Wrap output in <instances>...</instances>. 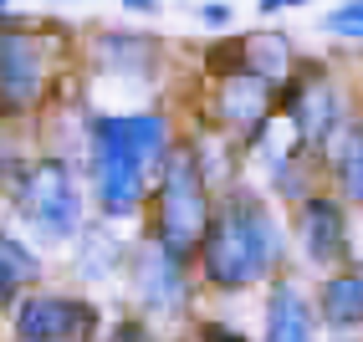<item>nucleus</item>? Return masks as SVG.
Segmentation results:
<instances>
[{"label": "nucleus", "instance_id": "nucleus-9", "mask_svg": "<svg viewBox=\"0 0 363 342\" xmlns=\"http://www.w3.org/2000/svg\"><path fill=\"white\" fill-rule=\"evenodd\" d=\"M302 246L312 261H337L348 246V220L333 200H307L302 210Z\"/></svg>", "mask_w": 363, "mask_h": 342}, {"label": "nucleus", "instance_id": "nucleus-11", "mask_svg": "<svg viewBox=\"0 0 363 342\" xmlns=\"http://www.w3.org/2000/svg\"><path fill=\"white\" fill-rule=\"evenodd\" d=\"M266 342H312V312L292 286H277L266 312Z\"/></svg>", "mask_w": 363, "mask_h": 342}, {"label": "nucleus", "instance_id": "nucleus-14", "mask_svg": "<svg viewBox=\"0 0 363 342\" xmlns=\"http://www.w3.org/2000/svg\"><path fill=\"white\" fill-rule=\"evenodd\" d=\"M240 52H246V62L256 67V77L266 82V77H277V72L286 67V41L281 36H251L246 46H240Z\"/></svg>", "mask_w": 363, "mask_h": 342}, {"label": "nucleus", "instance_id": "nucleus-19", "mask_svg": "<svg viewBox=\"0 0 363 342\" xmlns=\"http://www.w3.org/2000/svg\"><path fill=\"white\" fill-rule=\"evenodd\" d=\"M200 16H205V21H210V26H225V21H230V11H225V6H205V11H200Z\"/></svg>", "mask_w": 363, "mask_h": 342}, {"label": "nucleus", "instance_id": "nucleus-10", "mask_svg": "<svg viewBox=\"0 0 363 342\" xmlns=\"http://www.w3.org/2000/svg\"><path fill=\"white\" fill-rule=\"evenodd\" d=\"M292 128L302 138H328L337 128V92L328 82H302L292 92Z\"/></svg>", "mask_w": 363, "mask_h": 342}, {"label": "nucleus", "instance_id": "nucleus-7", "mask_svg": "<svg viewBox=\"0 0 363 342\" xmlns=\"http://www.w3.org/2000/svg\"><path fill=\"white\" fill-rule=\"evenodd\" d=\"M133 286H138L143 307L159 312V317H174V312L184 307V276H179V261L169 256L164 246L138 251V261H133Z\"/></svg>", "mask_w": 363, "mask_h": 342}, {"label": "nucleus", "instance_id": "nucleus-17", "mask_svg": "<svg viewBox=\"0 0 363 342\" xmlns=\"http://www.w3.org/2000/svg\"><path fill=\"white\" fill-rule=\"evenodd\" d=\"M113 342H154L149 332H143L138 322H118V332H113Z\"/></svg>", "mask_w": 363, "mask_h": 342}, {"label": "nucleus", "instance_id": "nucleus-12", "mask_svg": "<svg viewBox=\"0 0 363 342\" xmlns=\"http://www.w3.org/2000/svg\"><path fill=\"white\" fill-rule=\"evenodd\" d=\"M323 317L333 327H358L363 322V281L358 276H333L323 286Z\"/></svg>", "mask_w": 363, "mask_h": 342}, {"label": "nucleus", "instance_id": "nucleus-15", "mask_svg": "<svg viewBox=\"0 0 363 342\" xmlns=\"http://www.w3.org/2000/svg\"><path fill=\"white\" fill-rule=\"evenodd\" d=\"M337 174H343L348 200H358V205H363V128L348 138V154H343V169H337Z\"/></svg>", "mask_w": 363, "mask_h": 342}, {"label": "nucleus", "instance_id": "nucleus-20", "mask_svg": "<svg viewBox=\"0 0 363 342\" xmlns=\"http://www.w3.org/2000/svg\"><path fill=\"white\" fill-rule=\"evenodd\" d=\"M358 281H363V271H358Z\"/></svg>", "mask_w": 363, "mask_h": 342}, {"label": "nucleus", "instance_id": "nucleus-3", "mask_svg": "<svg viewBox=\"0 0 363 342\" xmlns=\"http://www.w3.org/2000/svg\"><path fill=\"white\" fill-rule=\"evenodd\" d=\"M205 184H200V169L189 164V154H174L159 179V246L169 256H189L205 240Z\"/></svg>", "mask_w": 363, "mask_h": 342}, {"label": "nucleus", "instance_id": "nucleus-13", "mask_svg": "<svg viewBox=\"0 0 363 342\" xmlns=\"http://www.w3.org/2000/svg\"><path fill=\"white\" fill-rule=\"evenodd\" d=\"M31 276H36V256H31L26 246H16V240L0 235V297H6L11 286L31 281Z\"/></svg>", "mask_w": 363, "mask_h": 342}, {"label": "nucleus", "instance_id": "nucleus-5", "mask_svg": "<svg viewBox=\"0 0 363 342\" xmlns=\"http://www.w3.org/2000/svg\"><path fill=\"white\" fill-rule=\"evenodd\" d=\"M46 82V52L31 31H0V103L26 108L41 97Z\"/></svg>", "mask_w": 363, "mask_h": 342}, {"label": "nucleus", "instance_id": "nucleus-8", "mask_svg": "<svg viewBox=\"0 0 363 342\" xmlns=\"http://www.w3.org/2000/svg\"><path fill=\"white\" fill-rule=\"evenodd\" d=\"M266 108H272V87H266L256 72H235V77H225V87H220V118H225V128L256 133Z\"/></svg>", "mask_w": 363, "mask_h": 342}, {"label": "nucleus", "instance_id": "nucleus-2", "mask_svg": "<svg viewBox=\"0 0 363 342\" xmlns=\"http://www.w3.org/2000/svg\"><path fill=\"white\" fill-rule=\"evenodd\" d=\"M205 276L215 286H246L277 261V230L251 200L230 205L205 235Z\"/></svg>", "mask_w": 363, "mask_h": 342}, {"label": "nucleus", "instance_id": "nucleus-6", "mask_svg": "<svg viewBox=\"0 0 363 342\" xmlns=\"http://www.w3.org/2000/svg\"><path fill=\"white\" fill-rule=\"evenodd\" d=\"M92 322V312L67 302V297H31L16 312V332L21 342H67L72 332L82 337V327Z\"/></svg>", "mask_w": 363, "mask_h": 342}, {"label": "nucleus", "instance_id": "nucleus-1", "mask_svg": "<svg viewBox=\"0 0 363 342\" xmlns=\"http://www.w3.org/2000/svg\"><path fill=\"white\" fill-rule=\"evenodd\" d=\"M164 149L159 118H103L92 154H98V194L108 215H128L143 200V164H154Z\"/></svg>", "mask_w": 363, "mask_h": 342}, {"label": "nucleus", "instance_id": "nucleus-18", "mask_svg": "<svg viewBox=\"0 0 363 342\" xmlns=\"http://www.w3.org/2000/svg\"><path fill=\"white\" fill-rule=\"evenodd\" d=\"M205 342H246V337L230 332V327H210V332H205Z\"/></svg>", "mask_w": 363, "mask_h": 342}, {"label": "nucleus", "instance_id": "nucleus-4", "mask_svg": "<svg viewBox=\"0 0 363 342\" xmlns=\"http://www.w3.org/2000/svg\"><path fill=\"white\" fill-rule=\"evenodd\" d=\"M21 210H26V220L41 230V235H72L82 220V200H77V184H72V174L62 164H36L26 174V189H21Z\"/></svg>", "mask_w": 363, "mask_h": 342}, {"label": "nucleus", "instance_id": "nucleus-16", "mask_svg": "<svg viewBox=\"0 0 363 342\" xmlns=\"http://www.w3.org/2000/svg\"><path fill=\"white\" fill-rule=\"evenodd\" d=\"M323 26H328V31H337V36H363V6H343V11H333Z\"/></svg>", "mask_w": 363, "mask_h": 342}]
</instances>
